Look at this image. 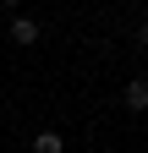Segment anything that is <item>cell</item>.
Segmentation results:
<instances>
[{
	"instance_id": "obj_3",
	"label": "cell",
	"mask_w": 148,
	"mask_h": 153,
	"mask_svg": "<svg viewBox=\"0 0 148 153\" xmlns=\"http://www.w3.org/2000/svg\"><path fill=\"white\" fill-rule=\"evenodd\" d=\"M33 153H66L61 131H39V137H33Z\"/></svg>"
},
{
	"instance_id": "obj_1",
	"label": "cell",
	"mask_w": 148,
	"mask_h": 153,
	"mask_svg": "<svg viewBox=\"0 0 148 153\" xmlns=\"http://www.w3.org/2000/svg\"><path fill=\"white\" fill-rule=\"evenodd\" d=\"M11 44H39V22H28V16H11Z\"/></svg>"
},
{
	"instance_id": "obj_5",
	"label": "cell",
	"mask_w": 148,
	"mask_h": 153,
	"mask_svg": "<svg viewBox=\"0 0 148 153\" xmlns=\"http://www.w3.org/2000/svg\"><path fill=\"white\" fill-rule=\"evenodd\" d=\"M6 6H22V0H6Z\"/></svg>"
},
{
	"instance_id": "obj_2",
	"label": "cell",
	"mask_w": 148,
	"mask_h": 153,
	"mask_svg": "<svg viewBox=\"0 0 148 153\" xmlns=\"http://www.w3.org/2000/svg\"><path fill=\"white\" fill-rule=\"evenodd\" d=\"M126 109H148V82H143V76H137V82H126Z\"/></svg>"
},
{
	"instance_id": "obj_4",
	"label": "cell",
	"mask_w": 148,
	"mask_h": 153,
	"mask_svg": "<svg viewBox=\"0 0 148 153\" xmlns=\"http://www.w3.org/2000/svg\"><path fill=\"white\" fill-rule=\"evenodd\" d=\"M137 38H143V49H148V22H143V27H137Z\"/></svg>"
}]
</instances>
